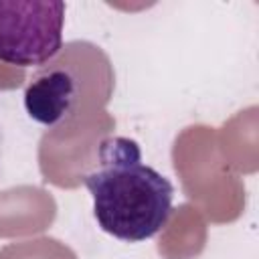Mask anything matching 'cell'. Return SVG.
<instances>
[{"label": "cell", "instance_id": "6da1fadb", "mask_svg": "<svg viewBox=\"0 0 259 259\" xmlns=\"http://www.w3.org/2000/svg\"><path fill=\"white\" fill-rule=\"evenodd\" d=\"M93 198V217L107 235L140 243L162 231L172 212L174 186L142 162L130 138H107L99 148V166L85 176Z\"/></svg>", "mask_w": 259, "mask_h": 259}, {"label": "cell", "instance_id": "7a4b0ae2", "mask_svg": "<svg viewBox=\"0 0 259 259\" xmlns=\"http://www.w3.org/2000/svg\"><path fill=\"white\" fill-rule=\"evenodd\" d=\"M65 2L0 0V61L32 67L51 61L63 47Z\"/></svg>", "mask_w": 259, "mask_h": 259}, {"label": "cell", "instance_id": "3957f363", "mask_svg": "<svg viewBox=\"0 0 259 259\" xmlns=\"http://www.w3.org/2000/svg\"><path fill=\"white\" fill-rule=\"evenodd\" d=\"M77 93L75 77L65 69H51L36 75L24 91V107L30 119L42 125H57L71 109Z\"/></svg>", "mask_w": 259, "mask_h": 259}]
</instances>
